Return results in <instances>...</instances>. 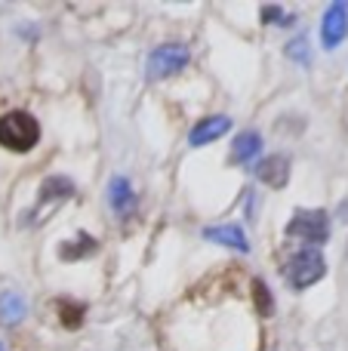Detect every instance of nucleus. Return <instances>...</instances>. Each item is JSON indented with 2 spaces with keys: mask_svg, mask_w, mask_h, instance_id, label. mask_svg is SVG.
Masks as SVG:
<instances>
[{
  "mask_svg": "<svg viewBox=\"0 0 348 351\" xmlns=\"http://www.w3.org/2000/svg\"><path fill=\"white\" fill-rule=\"evenodd\" d=\"M37 139H40V127L28 111H10L0 117V145L3 148L25 154L37 145Z\"/></svg>",
  "mask_w": 348,
  "mask_h": 351,
  "instance_id": "1",
  "label": "nucleus"
},
{
  "mask_svg": "<svg viewBox=\"0 0 348 351\" xmlns=\"http://www.w3.org/2000/svg\"><path fill=\"white\" fill-rule=\"evenodd\" d=\"M324 274H327V262H324V253H321L318 247L299 250V253L284 265V280H287L293 290H306V287L318 284Z\"/></svg>",
  "mask_w": 348,
  "mask_h": 351,
  "instance_id": "2",
  "label": "nucleus"
},
{
  "mask_svg": "<svg viewBox=\"0 0 348 351\" xmlns=\"http://www.w3.org/2000/svg\"><path fill=\"white\" fill-rule=\"evenodd\" d=\"M287 234L308 243H327L330 237V219L324 210H296L287 222Z\"/></svg>",
  "mask_w": 348,
  "mask_h": 351,
  "instance_id": "3",
  "label": "nucleus"
},
{
  "mask_svg": "<svg viewBox=\"0 0 348 351\" xmlns=\"http://www.w3.org/2000/svg\"><path fill=\"white\" fill-rule=\"evenodd\" d=\"M185 65H188V49H185L182 43H164V47H158L148 56L145 71L151 80H164V77H170V74L182 71Z\"/></svg>",
  "mask_w": 348,
  "mask_h": 351,
  "instance_id": "4",
  "label": "nucleus"
},
{
  "mask_svg": "<svg viewBox=\"0 0 348 351\" xmlns=\"http://www.w3.org/2000/svg\"><path fill=\"white\" fill-rule=\"evenodd\" d=\"M74 194V182L71 179H65V176H53V179H47L40 185V194H37V206L28 213L25 219H40V216H47L49 213V206H59V204H65L68 197Z\"/></svg>",
  "mask_w": 348,
  "mask_h": 351,
  "instance_id": "5",
  "label": "nucleus"
},
{
  "mask_svg": "<svg viewBox=\"0 0 348 351\" xmlns=\"http://www.w3.org/2000/svg\"><path fill=\"white\" fill-rule=\"evenodd\" d=\"M348 34V6L339 0L324 12V25H321V40L327 49H336Z\"/></svg>",
  "mask_w": 348,
  "mask_h": 351,
  "instance_id": "6",
  "label": "nucleus"
},
{
  "mask_svg": "<svg viewBox=\"0 0 348 351\" xmlns=\"http://www.w3.org/2000/svg\"><path fill=\"white\" fill-rule=\"evenodd\" d=\"M228 127H232V121L228 117H222V114H216V117H207V121H201L195 130L188 133V142L191 145H207V142H216L219 136H225L228 133Z\"/></svg>",
  "mask_w": 348,
  "mask_h": 351,
  "instance_id": "7",
  "label": "nucleus"
},
{
  "mask_svg": "<svg viewBox=\"0 0 348 351\" xmlns=\"http://www.w3.org/2000/svg\"><path fill=\"white\" fill-rule=\"evenodd\" d=\"M256 176L271 188H284L290 179V160L284 154H275V158H265L262 164L256 167Z\"/></svg>",
  "mask_w": 348,
  "mask_h": 351,
  "instance_id": "8",
  "label": "nucleus"
},
{
  "mask_svg": "<svg viewBox=\"0 0 348 351\" xmlns=\"http://www.w3.org/2000/svg\"><path fill=\"white\" fill-rule=\"evenodd\" d=\"M203 237H207V241H213V243H219V247L238 250V253H247V250H250V243H247V234L238 228V225H216V228L203 231Z\"/></svg>",
  "mask_w": 348,
  "mask_h": 351,
  "instance_id": "9",
  "label": "nucleus"
},
{
  "mask_svg": "<svg viewBox=\"0 0 348 351\" xmlns=\"http://www.w3.org/2000/svg\"><path fill=\"white\" fill-rule=\"evenodd\" d=\"M259 152H262V136L247 130V133H240L238 139H234L232 154H228V164H250Z\"/></svg>",
  "mask_w": 348,
  "mask_h": 351,
  "instance_id": "10",
  "label": "nucleus"
},
{
  "mask_svg": "<svg viewBox=\"0 0 348 351\" xmlns=\"http://www.w3.org/2000/svg\"><path fill=\"white\" fill-rule=\"evenodd\" d=\"M108 204L117 216H127L129 210L136 206V197H133V185H129L123 176H114L108 185Z\"/></svg>",
  "mask_w": 348,
  "mask_h": 351,
  "instance_id": "11",
  "label": "nucleus"
},
{
  "mask_svg": "<svg viewBox=\"0 0 348 351\" xmlns=\"http://www.w3.org/2000/svg\"><path fill=\"white\" fill-rule=\"evenodd\" d=\"M96 253V241L90 234H77V241H65L59 250V256L65 262H74V259H86V256Z\"/></svg>",
  "mask_w": 348,
  "mask_h": 351,
  "instance_id": "12",
  "label": "nucleus"
},
{
  "mask_svg": "<svg viewBox=\"0 0 348 351\" xmlns=\"http://www.w3.org/2000/svg\"><path fill=\"white\" fill-rule=\"evenodd\" d=\"M22 315H25L22 296H16V293H3V296H0V321L16 324V321H22Z\"/></svg>",
  "mask_w": 348,
  "mask_h": 351,
  "instance_id": "13",
  "label": "nucleus"
},
{
  "mask_svg": "<svg viewBox=\"0 0 348 351\" xmlns=\"http://www.w3.org/2000/svg\"><path fill=\"white\" fill-rule=\"evenodd\" d=\"M287 56L293 62H302V65H308V59H312V56H308V37L299 34L296 40H290L287 43Z\"/></svg>",
  "mask_w": 348,
  "mask_h": 351,
  "instance_id": "14",
  "label": "nucleus"
},
{
  "mask_svg": "<svg viewBox=\"0 0 348 351\" xmlns=\"http://www.w3.org/2000/svg\"><path fill=\"white\" fill-rule=\"evenodd\" d=\"M59 311H62V324H65V327H80V315H84V311L77 308V305H71V302H59Z\"/></svg>",
  "mask_w": 348,
  "mask_h": 351,
  "instance_id": "15",
  "label": "nucleus"
},
{
  "mask_svg": "<svg viewBox=\"0 0 348 351\" xmlns=\"http://www.w3.org/2000/svg\"><path fill=\"white\" fill-rule=\"evenodd\" d=\"M262 19H265V22H275V25H290V22H293V16H287L281 6H265Z\"/></svg>",
  "mask_w": 348,
  "mask_h": 351,
  "instance_id": "16",
  "label": "nucleus"
},
{
  "mask_svg": "<svg viewBox=\"0 0 348 351\" xmlns=\"http://www.w3.org/2000/svg\"><path fill=\"white\" fill-rule=\"evenodd\" d=\"M253 290H256V305L262 315H271V299H269V290H265V284H253Z\"/></svg>",
  "mask_w": 348,
  "mask_h": 351,
  "instance_id": "17",
  "label": "nucleus"
},
{
  "mask_svg": "<svg viewBox=\"0 0 348 351\" xmlns=\"http://www.w3.org/2000/svg\"><path fill=\"white\" fill-rule=\"evenodd\" d=\"M0 351H3V346H0Z\"/></svg>",
  "mask_w": 348,
  "mask_h": 351,
  "instance_id": "18",
  "label": "nucleus"
}]
</instances>
